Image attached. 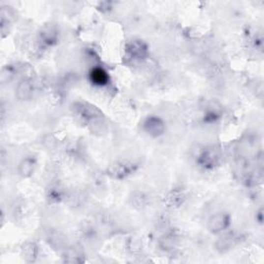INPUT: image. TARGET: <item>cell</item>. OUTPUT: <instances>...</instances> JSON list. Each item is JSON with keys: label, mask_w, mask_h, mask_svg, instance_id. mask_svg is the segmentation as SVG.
<instances>
[{"label": "cell", "mask_w": 264, "mask_h": 264, "mask_svg": "<svg viewBox=\"0 0 264 264\" xmlns=\"http://www.w3.org/2000/svg\"><path fill=\"white\" fill-rule=\"evenodd\" d=\"M130 58L134 60L145 59L147 55V46L142 40H133L126 48Z\"/></svg>", "instance_id": "6"}, {"label": "cell", "mask_w": 264, "mask_h": 264, "mask_svg": "<svg viewBox=\"0 0 264 264\" xmlns=\"http://www.w3.org/2000/svg\"><path fill=\"white\" fill-rule=\"evenodd\" d=\"M137 168V163L129 160H121L115 162L109 168V175L117 179L124 178L134 173Z\"/></svg>", "instance_id": "3"}, {"label": "cell", "mask_w": 264, "mask_h": 264, "mask_svg": "<svg viewBox=\"0 0 264 264\" xmlns=\"http://www.w3.org/2000/svg\"><path fill=\"white\" fill-rule=\"evenodd\" d=\"M186 200V195L181 190H172L171 192H168L167 195L164 198V204L167 205V207H179Z\"/></svg>", "instance_id": "8"}, {"label": "cell", "mask_w": 264, "mask_h": 264, "mask_svg": "<svg viewBox=\"0 0 264 264\" xmlns=\"http://www.w3.org/2000/svg\"><path fill=\"white\" fill-rule=\"evenodd\" d=\"M84 258L85 256H84L83 251L78 247L65 248L64 254H63V259L67 263H83L85 261Z\"/></svg>", "instance_id": "11"}, {"label": "cell", "mask_w": 264, "mask_h": 264, "mask_svg": "<svg viewBox=\"0 0 264 264\" xmlns=\"http://www.w3.org/2000/svg\"><path fill=\"white\" fill-rule=\"evenodd\" d=\"M62 194H61V191L59 189L55 188V189H52L50 193H49V199L51 200V202H58V200L61 198Z\"/></svg>", "instance_id": "17"}, {"label": "cell", "mask_w": 264, "mask_h": 264, "mask_svg": "<svg viewBox=\"0 0 264 264\" xmlns=\"http://www.w3.org/2000/svg\"><path fill=\"white\" fill-rule=\"evenodd\" d=\"M230 216L227 213L220 212L209 218L207 222V228L213 234H218V232H222L228 228L230 225Z\"/></svg>", "instance_id": "5"}, {"label": "cell", "mask_w": 264, "mask_h": 264, "mask_svg": "<svg viewBox=\"0 0 264 264\" xmlns=\"http://www.w3.org/2000/svg\"><path fill=\"white\" fill-rule=\"evenodd\" d=\"M177 245V237L174 234H167L163 235L159 240V247L163 251H172Z\"/></svg>", "instance_id": "13"}, {"label": "cell", "mask_w": 264, "mask_h": 264, "mask_svg": "<svg viewBox=\"0 0 264 264\" xmlns=\"http://www.w3.org/2000/svg\"><path fill=\"white\" fill-rule=\"evenodd\" d=\"M36 167V160L33 157H27L20 162L18 172L19 175L23 177H29L33 175Z\"/></svg>", "instance_id": "10"}, {"label": "cell", "mask_w": 264, "mask_h": 264, "mask_svg": "<svg viewBox=\"0 0 264 264\" xmlns=\"http://www.w3.org/2000/svg\"><path fill=\"white\" fill-rule=\"evenodd\" d=\"M34 85L31 80H23L19 83L16 89V96L20 100H29L32 98L34 94Z\"/></svg>", "instance_id": "7"}, {"label": "cell", "mask_w": 264, "mask_h": 264, "mask_svg": "<svg viewBox=\"0 0 264 264\" xmlns=\"http://www.w3.org/2000/svg\"><path fill=\"white\" fill-rule=\"evenodd\" d=\"M90 81L95 86H99V87L105 86V85H108V83L110 81L109 73L102 67H94L90 71Z\"/></svg>", "instance_id": "9"}, {"label": "cell", "mask_w": 264, "mask_h": 264, "mask_svg": "<svg viewBox=\"0 0 264 264\" xmlns=\"http://www.w3.org/2000/svg\"><path fill=\"white\" fill-rule=\"evenodd\" d=\"M147 196L142 192H135L131 197V204L135 206L142 208L147 205Z\"/></svg>", "instance_id": "16"}, {"label": "cell", "mask_w": 264, "mask_h": 264, "mask_svg": "<svg viewBox=\"0 0 264 264\" xmlns=\"http://www.w3.org/2000/svg\"><path fill=\"white\" fill-rule=\"evenodd\" d=\"M145 132L152 137H159L165 132V123L156 116H150L144 122Z\"/></svg>", "instance_id": "4"}, {"label": "cell", "mask_w": 264, "mask_h": 264, "mask_svg": "<svg viewBox=\"0 0 264 264\" xmlns=\"http://www.w3.org/2000/svg\"><path fill=\"white\" fill-rule=\"evenodd\" d=\"M235 241V237L234 235H227L219 239V241L217 242V248L221 252H226L227 250L231 249V247H234Z\"/></svg>", "instance_id": "14"}, {"label": "cell", "mask_w": 264, "mask_h": 264, "mask_svg": "<svg viewBox=\"0 0 264 264\" xmlns=\"http://www.w3.org/2000/svg\"><path fill=\"white\" fill-rule=\"evenodd\" d=\"M221 159V152L215 146H210L198 155L197 163L205 170H212L217 166Z\"/></svg>", "instance_id": "1"}, {"label": "cell", "mask_w": 264, "mask_h": 264, "mask_svg": "<svg viewBox=\"0 0 264 264\" xmlns=\"http://www.w3.org/2000/svg\"><path fill=\"white\" fill-rule=\"evenodd\" d=\"M21 255H22V258L26 262L29 263L34 262L38 255V247L36 246L35 242L28 241L23 245L22 251H21Z\"/></svg>", "instance_id": "12"}, {"label": "cell", "mask_w": 264, "mask_h": 264, "mask_svg": "<svg viewBox=\"0 0 264 264\" xmlns=\"http://www.w3.org/2000/svg\"><path fill=\"white\" fill-rule=\"evenodd\" d=\"M75 113L82 121L87 123H94L95 121H98L99 118L102 117L99 110L95 108L94 105L86 102L76 103Z\"/></svg>", "instance_id": "2"}, {"label": "cell", "mask_w": 264, "mask_h": 264, "mask_svg": "<svg viewBox=\"0 0 264 264\" xmlns=\"http://www.w3.org/2000/svg\"><path fill=\"white\" fill-rule=\"evenodd\" d=\"M40 38H41V41L47 46H50L52 45L54 41H56L57 39V32L55 30H53L51 28H48L46 29L45 31H43V32L40 33Z\"/></svg>", "instance_id": "15"}]
</instances>
